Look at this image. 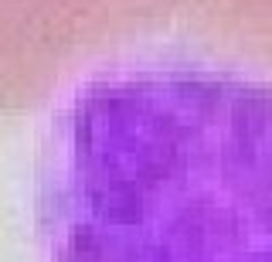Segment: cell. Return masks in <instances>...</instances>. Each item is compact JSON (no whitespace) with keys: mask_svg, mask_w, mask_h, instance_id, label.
Instances as JSON below:
<instances>
[{"mask_svg":"<svg viewBox=\"0 0 272 262\" xmlns=\"http://www.w3.org/2000/svg\"><path fill=\"white\" fill-rule=\"evenodd\" d=\"M48 262H272V82L194 58L85 78L38 170Z\"/></svg>","mask_w":272,"mask_h":262,"instance_id":"6da1fadb","label":"cell"}]
</instances>
